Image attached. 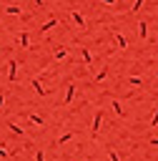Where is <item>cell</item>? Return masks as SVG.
Instances as JSON below:
<instances>
[{"instance_id":"obj_1","label":"cell","mask_w":158,"mask_h":161,"mask_svg":"<svg viewBox=\"0 0 158 161\" xmlns=\"http://www.w3.org/2000/svg\"><path fill=\"white\" fill-rule=\"evenodd\" d=\"M58 23H60V20H58V15H50V18H48V20L38 28V35H48L53 28H58Z\"/></svg>"},{"instance_id":"obj_2","label":"cell","mask_w":158,"mask_h":161,"mask_svg":"<svg viewBox=\"0 0 158 161\" xmlns=\"http://www.w3.org/2000/svg\"><path fill=\"white\" fill-rule=\"evenodd\" d=\"M78 55H80V60H83V65H85V68H90V65H93V50H90V48L80 45V48H78Z\"/></svg>"},{"instance_id":"obj_3","label":"cell","mask_w":158,"mask_h":161,"mask_svg":"<svg viewBox=\"0 0 158 161\" xmlns=\"http://www.w3.org/2000/svg\"><path fill=\"white\" fill-rule=\"evenodd\" d=\"M68 15H70V20H73V25H78V28H80V30H83V28H85V25H88V20H85V15H83V13H80V10H70V13H68Z\"/></svg>"},{"instance_id":"obj_4","label":"cell","mask_w":158,"mask_h":161,"mask_svg":"<svg viewBox=\"0 0 158 161\" xmlns=\"http://www.w3.org/2000/svg\"><path fill=\"white\" fill-rule=\"evenodd\" d=\"M110 35H113V40H115V45H118L120 50H128V38H125L123 33H118V30H110Z\"/></svg>"},{"instance_id":"obj_5","label":"cell","mask_w":158,"mask_h":161,"mask_svg":"<svg viewBox=\"0 0 158 161\" xmlns=\"http://www.w3.org/2000/svg\"><path fill=\"white\" fill-rule=\"evenodd\" d=\"M18 45H20L23 50H30V33H28V30L18 33Z\"/></svg>"},{"instance_id":"obj_6","label":"cell","mask_w":158,"mask_h":161,"mask_svg":"<svg viewBox=\"0 0 158 161\" xmlns=\"http://www.w3.org/2000/svg\"><path fill=\"white\" fill-rule=\"evenodd\" d=\"M8 78H10V80H18V78H20V75H18V60H15V58L8 60Z\"/></svg>"},{"instance_id":"obj_7","label":"cell","mask_w":158,"mask_h":161,"mask_svg":"<svg viewBox=\"0 0 158 161\" xmlns=\"http://www.w3.org/2000/svg\"><path fill=\"white\" fill-rule=\"evenodd\" d=\"M75 93H78V86H75V83H70V86L65 88V96H63V106H68V103L75 98Z\"/></svg>"},{"instance_id":"obj_8","label":"cell","mask_w":158,"mask_h":161,"mask_svg":"<svg viewBox=\"0 0 158 161\" xmlns=\"http://www.w3.org/2000/svg\"><path fill=\"white\" fill-rule=\"evenodd\" d=\"M53 58L55 60H65L68 58V45H55L53 48Z\"/></svg>"},{"instance_id":"obj_9","label":"cell","mask_w":158,"mask_h":161,"mask_svg":"<svg viewBox=\"0 0 158 161\" xmlns=\"http://www.w3.org/2000/svg\"><path fill=\"white\" fill-rule=\"evenodd\" d=\"M135 30H138V38H140V40H145V38H148V23H145V20H138Z\"/></svg>"},{"instance_id":"obj_10","label":"cell","mask_w":158,"mask_h":161,"mask_svg":"<svg viewBox=\"0 0 158 161\" xmlns=\"http://www.w3.org/2000/svg\"><path fill=\"white\" fill-rule=\"evenodd\" d=\"M3 13H5V15H25V10H23L20 5H8Z\"/></svg>"},{"instance_id":"obj_11","label":"cell","mask_w":158,"mask_h":161,"mask_svg":"<svg viewBox=\"0 0 158 161\" xmlns=\"http://www.w3.org/2000/svg\"><path fill=\"white\" fill-rule=\"evenodd\" d=\"M30 86L35 88V93H38V96H45V93H48V91H45V86H43L38 78H30Z\"/></svg>"},{"instance_id":"obj_12","label":"cell","mask_w":158,"mask_h":161,"mask_svg":"<svg viewBox=\"0 0 158 161\" xmlns=\"http://www.w3.org/2000/svg\"><path fill=\"white\" fill-rule=\"evenodd\" d=\"M105 78H108V65H103V68H100V70L93 75V80H95V83H103Z\"/></svg>"},{"instance_id":"obj_13","label":"cell","mask_w":158,"mask_h":161,"mask_svg":"<svg viewBox=\"0 0 158 161\" xmlns=\"http://www.w3.org/2000/svg\"><path fill=\"white\" fill-rule=\"evenodd\" d=\"M100 121H103V113L98 111V113H95V118H93V133H98V128H100Z\"/></svg>"},{"instance_id":"obj_14","label":"cell","mask_w":158,"mask_h":161,"mask_svg":"<svg viewBox=\"0 0 158 161\" xmlns=\"http://www.w3.org/2000/svg\"><path fill=\"white\" fill-rule=\"evenodd\" d=\"M143 5H145V0H133V5H130V13L135 15V13H138V10L143 8Z\"/></svg>"},{"instance_id":"obj_15","label":"cell","mask_w":158,"mask_h":161,"mask_svg":"<svg viewBox=\"0 0 158 161\" xmlns=\"http://www.w3.org/2000/svg\"><path fill=\"white\" fill-rule=\"evenodd\" d=\"M128 83L130 86H143V78L140 75H128Z\"/></svg>"},{"instance_id":"obj_16","label":"cell","mask_w":158,"mask_h":161,"mask_svg":"<svg viewBox=\"0 0 158 161\" xmlns=\"http://www.w3.org/2000/svg\"><path fill=\"white\" fill-rule=\"evenodd\" d=\"M110 106H113V111H115V113H118V116H123V106H120V103H118V101H115V98H113V101H110Z\"/></svg>"},{"instance_id":"obj_17","label":"cell","mask_w":158,"mask_h":161,"mask_svg":"<svg viewBox=\"0 0 158 161\" xmlns=\"http://www.w3.org/2000/svg\"><path fill=\"white\" fill-rule=\"evenodd\" d=\"M100 5H105V8H115L118 5V0H98Z\"/></svg>"},{"instance_id":"obj_18","label":"cell","mask_w":158,"mask_h":161,"mask_svg":"<svg viewBox=\"0 0 158 161\" xmlns=\"http://www.w3.org/2000/svg\"><path fill=\"white\" fill-rule=\"evenodd\" d=\"M30 121H33V123H43V116H40V113H33Z\"/></svg>"},{"instance_id":"obj_19","label":"cell","mask_w":158,"mask_h":161,"mask_svg":"<svg viewBox=\"0 0 158 161\" xmlns=\"http://www.w3.org/2000/svg\"><path fill=\"white\" fill-rule=\"evenodd\" d=\"M10 128H13V133H18V136H23V128H18L15 123H10Z\"/></svg>"},{"instance_id":"obj_20","label":"cell","mask_w":158,"mask_h":161,"mask_svg":"<svg viewBox=\"0 0 158 161\" xmlns=\"http://www.w3.org/2000/svg\"><path fill=\"white\" fill-rule=\"evenodd\" d=\"M150 126H158V111H153V118H150Z\"/></svg>"},{"instance_id":"obj_21","label":"cell","mask_w":158,"mask_h":161,"mask_svg":"<svg viewBox=\"0 0 158 161\" xmlns=\"http://www.w3.org/2000/svg\"><path fill=\"white\" fill-rule=\"evenodd\" d=\"M33 3H35V5H40V8L45 5V0H33Z\"/></svg>"},{"instance_id":"obj_22","label":"cell","mask_w":158,"mask_h":161,"mask_svg":"<svg viewBox=\"0 0 158 161\" xmlns=\"http://www.w3.org/2000/svg\"><path fill=\"white\" fill-rule=\"evenodd\" d=\"M155 75H158V70H155Z\"/></svg>"}]
</instances>
